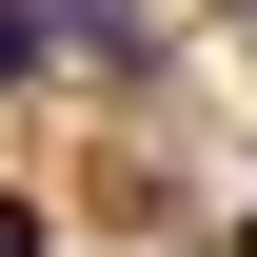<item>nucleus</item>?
I'll list each match as a JSON object with an SVG mask.
<instances>
[{
    "instance_id": "1",
    "label": "nucleus",
    "mask_w": 257,
    "mask_h": 257,
    "mask_svg": "<svg viewBox=\"0 0 257 257\" xmlns=\"http://www.w3.org/2000/svg\"><path fill=\"white\" fill-rule=\"evenodd\" d=\"M40 40L99 60V79H159V20H139V0H40Z\"/></svg>"
},
{
    "instance_id": "2",
    "label": "nucleus",
    "mask_w": 257,
    "mask_h": 257,
    "mask_svg": "<svg viewBox=\"0 0 257 257\" xmlns=\"http://www.w3.org/2000/svg\"><path fill=\"white\" fill-rule=\"evenodd\" d=\"M40 60H60V40H40V0H0V99H20Z\"/></svg>"
},
{
    "instance_id": "3",
    "label": "nucleus",
    "mask_w": 257,
    "mask_h": 257,
    "mask_svg": "<svg viewBox=\"0 0 257 257\" xmlns=\"http://www.w3.org/2000/svg\"><path fill=\"white\" fill-rule=\"evenodd\" d=\"M0 257H40V198H0Z\"/></svg>"
},
{
    "instance_id": "4",
    "label": "nucleus",
    "mask_w": 257,
    "mask_h": 257,
    "mask_svg": "<svg viewBox=\"0 0 257 257\" xmlns=\"http://www.w3.org/2000/svg\"><path fill=\"white\" fill-rule=\"evenodd\" d=\"M237 257H257V218H237Z\"/></svg>"
}]
</instances>
